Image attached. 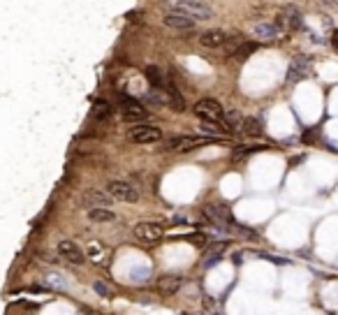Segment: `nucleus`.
Instances as JSON below:
<instances>
[{
  "label": "nucleus",
  "instance_id": "f257e3e1",
  "mask_svg": "<svg viewBox=\"0 0 338 315\" xmlns=\"http://www.w3.org/2000/svg\"><path fill=\"white\" fill-rule=\"evenodd\" d=\"M216 141L213 137H188V135H176V137H169L165 144V151H174V153H186L190 149H197V146H204V144H211Z\"/></svg>",
  "mask_w": 338,
  "mask_h": 315
},
{
  "label": "nucleus",
  "instance_id": "f03ea898",
  "mask_svg": "<svg viewBox=\"0 0 338 315\" xmlns=\"http://www.w3.org/2000/svg\"><path fill=\"white\" fill-rule=\"evenodd\" d=\"M174 12H183V14H190L195 19H211L213 10L209 7L206 0H174Z\"/></svg>",
  "mask_w": 338,
  "mask_h": 315
},
{
  "label": "nucleus",
  "instance_id": "7ed1b4c3",
  "mask_svg": "<svg viewBox=\"0 0 338 315\" xmlns=\"http://www.w3.org/2000/svg\"><path fill=\"white\" fill-rule=\"evenodd\" d=\"M107 192L118 202H127V204L139 202V190L132 183H125V181H109L107 183Z\"/></svg>",
  "mask_w": 338,
  "mask_h": 315
},
{
  "label": "nucleus",
  "instance_id": "20e7f679",
  "mask_svg": "<svg viewBox=\"0 0 338 315\" xmlns=\"http://www.w3.org/2000/svg\"><path fill=\"white\" fill-rule=\"evenodd\" d=\"M127 139L135 144H155L162 139V130L155 125H135L127 130Z\"/></svg>",
  "mask_w": 338,
  "mask_h": 315
},
{
  "label": "nucleus",
  "instance_id": "39448f33",
  "mask_svg": "<svg viewBox=\"0 0 338 315\" xmlns=\"http://www.w3.org/2000/svg\"><path fill=\"white\" fill-rule=\"evenodd\" d=\"M58 255H61L65 262L76 264V266L86 264V260H88L86 250L81 248V246H76L74 241H70V239H65V241H61V244H58Z\"/></svg>",
  "mask_w": 338,
  "mask_h": 315
},
{
  "label": "nucleus",
  "instance_id": "423d86ee",
  "mask_svg": "<svg viewBox=\"0 0 338 315\" xmlns=\"http://www.w3.org/2000/svg\"><path fill=\"white\" fill-rule=\"evenodd\" d=\"M192 111L204 120H220L222 118V105L218 100H213V98H202V100H197L195 107H192Z\"/></svg>",
  "mask_w": 338,
  "mask_h": 315
},
{
  "label": "nucleus",
  "instance_id": "0eeeda50",
  "mask_svg": "<svg viewBox=\"0 0 338 315\" xmlns=\"http://www.w3.org/2000/svg\"><path fill=\"white\" fill-rule=\"evenodd\" d=\"M135 236L144 244H153V241H160L165 236V227L160 223H151V220H144V223H137L135 225Z\"/></svg>",
  "mask_w": 338,
  "mask_h": 315
},
{
  "label": "nucleus",
  "instance_id": "6e6552de",
  "mask_svg": "<svg viewBox=\"0 0 338 315\" xmlns=\"http://www.w3.org/2000/svg\"><path fill=\"white\" fill-rule=\"evenodd\" d=\"M118 107H121V114H123V118H125V120H144L148 116V109L139 100H135V98L121 95Z\"/></svg>",
  "mask_w": 338,
  "mask_h": 315
},
{
  "label": "nucleus",
  "instance_id": "1a4fd4ad",
  "mask_svg": "<svg viewBox=\"0 0 338 315\" xmlns=\"http://www.w3.org/2000/svg\"><path fill=\"white\" fill-rule=\"evenodd\" d=\"M310 58L308 56H294L292 63H290V70H288V81L294 84V81H301L306 77H310Z\"/></svg>",
  "mask_w": 338,
  "mask_h": 315
},
{
  "label": "nucleus",
  "instance_id": "9d476101",
  "mask_svg": "<svg viewBox=\"0 0 338 315\" xmlns=\"http://www.w3.org/2000/svg\"><path fill=\"white\" fill-rule=\"evenodd\" d=\"M162 23L174 30H192L197 26V21H195V16L183 14V12H169V14L162 16Z\"/></svg>",
  "mask_w": 338,
  "mask_h": 315
},
{
  "label": "nucleus",
  "instance_id": "9b49d317",
  "mask_svg": "<svg viewBox=\"0 0 338 315\" xmlns=\"http://www.w3.org/2000/svg\"><path fill=\"white\" fill-rule=\"evenodd\" d=\"M114 197L105 190H97V188H91L81 195V206L84 209H95V206H109Z\"/></svg>",
  "mask_w": 338,
  "mask_h": 315
},
{
  "label": "nucleus",
  "instance_id": "f8f14e48",
  "mask_svg": "<svg viewBox=\"0 0 338 315\" xmlns=\"http://www.w3.org/2000/svg\"><path fill=\"white\" fill-rule=\"evenodd\" d=\"M227 33L220 28H211V30H204L202 35H199V44L206 46V49H222L225 42H227Z\"/></svg>",
  "mask_w": 338,
  "mask_h": 315
},
{
  "label": "nucleus",
  "instance_id": "ddd939ff",
  "mask_svg": "<svg viewBox=\"0 0 338 315\" xmlns=\"http://www.w3.org/2000/svg\"><path fill=\"white\" fill-rule=\"evenodd\" d=\"M278 23L283 26L285 30H288V28H301V26H303V14L299 12V7H294V5H285L283 10H280Z\"/></svg>",
  "mask_w": 338,
  "mask_h": 315
},
{
  "label": "nucleus",
  "instance_id": "4468645a",
  "mask_svg": "<svg viewBox=\"0 0 338 315\" xmlns=\"http://www.w3.org/2000/svg\"><path fill=\"white\" fill-rule=\"evenodd\" d=\"M283 26L278 23H273V21H259V23H255L252 26V33L259 37V40H276L280 33H283Z\"/></svg>",
  "mask_w": 338,
  "mask_h": 315
},
{
  "label": "nucleus",
  "instance_id": "2eb2a0df",
  "mask_svg": "<svg viewBox=\"0 0 338 315\" xmlns=\"http://www.w3.org/2000/svg\"><path fill=\"white\" fill-rule=\"evenodd\" d=\"M86 257L97 266H107L109 264V250L100 244V241H88L86 246Z\"/></svg>",
  "mask_w": 338,
  "mask_h": 315
},
{
  "label": "nucleus",
  "instance_id": "dca6fc26",
  "mask_svg": "<svg viewBox=\"0 0 338 315\" xmlns=\"http://www.w3.org/2000/svg\"><path fill=\"white\" fill-rule=\"evenodd\" d=\"M181 285H183V278L178 274H167V276H162V278L158 280V290H160L162 297L176 295V292L181 290Z\"/></svg>",
  "mask_w": 338,
  "mask_h": 315
},
{
  "label": "nucleus",
  "instance_id": "f3484780",
  "mask_svg": "<svg viewBox=\"0 0 338 315\" xmlns=\"http://www.w3.org/2000/svg\"><path fill=\"white\" fill-rule=\"evenodd\" d=\"M199 130L204 132V137H213V139H220V137L234 135L225 123H218V120H202L199 123Z\"/></svg>",
  "mask_w": 338,
  "mask_h": 315
},
{
  "label": "nucleus",
  "instance_id": "a211bd4d",
  "mask_svg": "<svg viewBox=\"0 0 338 315\" xmlns=\"http://www.w3.org/2000/svg\"><path fill=\"white\" fill-rule=\"evenodd\" d=\"M88 220H91V223H97V225H105V223H114V220H116V213L109 211L107 206H95V209H88Z\"/></svg>",
  "mask_w": 338,
  "mask_h": 315
},
{
  "label": "nucleus",
  "instance_id": "6ab92c4d",
  "mask_svg": "<svg viewBox=\"0 0 338 315\" xmlns=\"http://www.w3.org/2000/svg\"><path fill=\"white\" fill-rule=\"evenodd\" d=\"M144 75H146V79L151 81L153 88H165L167 84H169V79H167V75L160 70L158 65H148L146 70H144Z\"/></svg>",
  "mask_w": 338,
  "mask_h": 315
},
{
  "label": "nucleus",
  "instance_id": "aec40b11",
  "mask_svg": "<svg viewBox=\"0 0 338 315\" xmlns=\"http://www.w3.org/2000/svg\"><path fill=\"white\" fill-rule=\"evenodd\" d=\"M239 135H248V137L262 135V120L255 118V116H243V123H241V130H239Z\"/></svg>",
  "mask_w": 338,
  "mask_h": 315
},
{
  "label": "nucleus",
  "instance_id": "412c9836",
  "mask_svg": "<svg viewBox=\"0 0 338 315\" xmlns=\"http://www.w3.org/2000/svg\"><path fill=\"white\" fill-rule=\"evenodd\" d=\"M167 98H169V102H167V107H169V109H174V111H183V109H186L183 95L178 93V88L172 84V81L167 84Z\"/></svg>",
  "mask_w": 338,
  "mask_h": 315
},
{
  "label": "nucleus",
  "instance_id": "4be33fe9",
  "mask_svg": "<svg viewBox=\"0 0 338 315\" xmlns=\"http://www.w3.org/2000/svg\"><path fill=\"white\" fill-rule=\"evenodd\" d=\"M262 149H264V146H259V144H246V146H239V149L232 153V160H234V162H241V160H246L248 155L257 153V151H262Z\"/></svg>",
  "mask_w": 338,
  "mask_h": 315
},
{
  "label": "nucleus",
  "instance_id": "5701e85b",
  "mask_svg": "<svg viewBox=\"0 0 338 315\" xmlns=\"http://www.w3.org/2000/svg\"><path fill=\"white\" fill-rule=\"evenodd\" d=\"M109 114H111V107H109V102H105V100H97L95 105H93V109H91V116L97 118V120L107 118Z\"/></svg>",
  "mask_w": 338,
  "mask_h": 315
},
{
  "label": "nucleus",
  "instance_id": "b1692460",
  "mask_svg": "<svg viewBox=\"0 0 338 315\" xmlns=\"http://www.w3.org/2000/svg\"><path fill=\"white\" fill-rule=\"evenodd\" d=\"M241 35H232V37H227V42H225V46H222V54L225 56H234V51L241 46Z\"/></svg>",
  "mask_w": 338,
  "mask_h": 315
},
{
  "label": "nucleus",
  "instance_id": "393cba45",
  "mask_svg": "<svg viewBox=\"0 0 338 315\" xmlns=\"http://www.w3.org/2000/svg\"><path fill=\"white\" fill-rule=\"evenodd\" d=\"M255 49H257V44H255V42H248V44H243V42H241V46L234 51V58L243 60V58H248V56H250Z\"/></svg>",
  "mask_w": 338,
  "mask_h": 315
},
{
  "label": "nucleus",
  "instance_id": "a878e982",
  "mask_svg": "<svg viewBox=\"0 0 338 315\" xmlns=\"http://www.w3.org/2000/svg\"><path fill=\"white\" fill-rule=\"evenodd\" d=\"M218 262H220V253H211V255H206L204 257V269H211V266H216Z\"/></svg>",
  "mask_w": 338,
  "mask_h": 315
},
{
  "label": "nucleus",
  "instance_id": "bb28decb",
  "mask_svg": "<svg viewBox=\"0 0 338 315\" xmlns=\"http://www.w3.org/2000/svg\"><path fill=\"white\" fill-rule=\"evenodd\" d=\"M93 287H95V292H100L102 297H109V287H107V285H102L100 280H95V283H93Z\"/></svg>",
  "mask_w": 338,
  "mask_h": 315
},
{
  "label": "nucleus",
  "instance_id": "cd10ccee",
  "mask_svg": "<svg viewBox=\"0 0 338 315\" xmlns=\"http://www.w3.org/2000/svg\"><path fill=\"white\" fill-rule=\"evenodd\" d=\"M322 5H327V7H338V0H322Z\"/></svg>",
  "mask_w": 338,
  "mask_h": 315
}]
</instances>
